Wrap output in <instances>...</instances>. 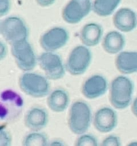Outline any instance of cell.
I'll use <instances>...</instances> for the list:
<instances>
[{
  "label": "cell",
  "instance_id": "7402d4cb",
  "mask_svg": "<svg viewBox=\"0 0 137 146\" xmlns=\"http://www.w3.org/2000/svg\"><path fill=\"white\" fill-rule=\"evenodd\" d=\"M11 143V134L4 125H1L0 130V146H9Z\"/></svg>",
  "mask_w": 137,
  "mask_h": 146
},
{
  "label": "cell",
  "instance_id": "4fadbf2b",
  "mask_svg": "<svg viewBox=\"0 0 137 146\" xmlns=\"http://www.w3.org/2000/svg\"><path fill=\"white\" fill-rule=\"evenodd\" d=\"M49 123V113L45 108L34 106L30 108L24 116V124L31 131H40Z\"/></svg>",
  "mask_w": 137,
  "mask_h": 146
},
{
  "label": "cell",
  "instance_id": "3957f363",
  "mask_svg": "<svg viewBox=\"0 0 137 146\" xmlns=\"http://www.w3.org/2000/svg\"><path fill=\"white\" fill-rule=\"evenodd\" d=\"M134 84L127 77L119 76L114 78L110 86V102L116 109H124L132 99Z\"/></svg>",
  "mask_w": 137,
  "mask_h": 146
},
{
  "label": "cell",
  "instance_id": "603a6c76",
  "mask_svg": "<svg viewBox=\"0 0 137 146\" xmlns=\"http://www.w3.org/2000/svg\"><path fill=\"white\" fill-rule=\"evenodd\" d=\"M121 145L120 138L114 135H111L106 137L101 143V145L103 146H119Z\"/></svg>",
  "mask_w": 137,
  "mask_h": 146
},
{
  "label": "cell",
  "instance_id": "8fae6325",
  "mask_svg": "<svg viewBox=\"0 0 137 146\" xmlns=\"http://www.w3.org/2000/svg\"><path fill=\"white\" fill-rule=\"evenodd\" d=\"M93 123L100 133H107L112 131L118 123V116L114 110L108 107H103L95 113Z\"/></svg>",
  "mask_w": 137,
  "mask_h": 146
},
{
  "label": "cell",
  "instance_id": "30bf717a",
  "mask_svg": "<svg viewBox=\"0 0 137 146\" xmlns=\"http://www.w3.org/2000/svg\"><path fill=\"white\" fill-rule=\"evenodd\" d=\"M69 39V34L62 27H54L48 30L39 40L41 48L45 51L54 52L64 47Z\"/></svg>",
  "mask_w": 137,
  "mask_h": 146
},
{
  "label": "cell",
  "instance_id": "9a60e30c",
  "mask_svg": "<svg viewBox=\"0 0 137 146\" xmlns=\"http://www.w3.org/2000/svg\"><path fill=\"white\" fill-rule=\"evenodd\" d=\"M70 102L69 94L63 88H57L48 95L47 105L54 113H61L67 109Z\"/></svg>",
  "mask_w": 137,
  "mask_h": 146
},
{
  "label": "cell",
  "instance_id": "9c48e42d",
  "mask_svg": "<svg viewBox=\"0 0 137 146\" xmlns=\"http://www.w3.org/2000/svg\"><path fill=\"white\" fill-rule=\"evenodd\" d=\"M92 9L90 0H70L62 11V18L68 24L80 22Z\"/></svg>",
  "mask_w": 137,
  "mask_h": 146
},
{
  "label": "cell",
  "instance_id": "277c9868",
  "mask_svg": "<svg viewBox=\"0 0 137 146\" xmlns=\"http://www.w3.org/2000/svg\"><path fill=\"white\" fill-rule=\"evenodd\" d=\"M0 34L7 43L12 45L28 38L29 30L24 20L19 17H9L0 22Z\"/></svg>",
  "mask_w": 137,
  "mask_h": 146
},
{
  "label": "cell",
  "instance_id": "5bb4252c",
  "mask_svg": "<svg viewBox=\"0 0 137 146\" xmlns=\"http://www.w3.org/2000/svg\"><path fill=\"white\" fill-rule=\"evenodd\" d=\"M114 25L122 32H129L136 28L137 17L131 9L121 8L116 12L113 18Z\"/></svg>",
  "mask_w": 137,
  "mask_h": 146
},
{
  "label": "cell",
  "instance_id": "ac0fdd59",
  "mask_svg": "<svg viewBox=\"0 0 137 146\" xmlns=\"http://www.w3.org/2000/svg\"><path fill=\"white\" fill-rule=\"evenodd\" d=\"M124 36L120 32L111 31L104 36L102 46L106 52L110 54H116L121 52L125 46Z\"/></svg>",
  "mask_w": 137,
  "mask_h": 146
},
{
  "label": "cell",
  "instance_id": "ffe728a7",
  "mask_svg": "<svg viewBox=\"0 0 137 146\" xmlns=\"http://www.w3.org/2000/svg\"><path fill=\"white\" fill-rule=\"evenodd\" d=\"M49 144L47 135L40 131H31L22 140V145L24 146H47Z\"/></svg>",
  "mask_w": 137,
  "mask_h": 146
},
{
  "label": "cell",
  "instance_id": "7c38bea8",
  "mask_svg": "<svg viewBox=\"0 0 137 146\" xmlns=\"http://www.w3.org/2000/svg\"><path fill=\"white\" fill-rule=\"evenodd\" d=\"M108 90V82L101 75H94L86 80L81 88V92L88 99H95L102 96Z\"/></svg>",
  "mask_w": 137,
  "mask_h": 146
},
{
  "label": "cell",
  "instance_id": "d6986e66",
  "mask_svg": "<svg viewBox=\"0 0 137 146\" xmlns=\"http://www.w3.org/2000/svg\"><path fill=\"white\" fill-rule=\"evenodd\" d=\"M120 2L121 0H94L92 10L99 17H108L114 13Z\"/></svg>",
  "mask_w": 137,
  "mask_h": 146
},
{
  "label": "cell",
  "instance_id": "6da1fadb",
  "mask_svg": "<svg viewBox=\"0 0 137 146\" xmlns=\"http://www.w3.org/2000/svg\"><path fill=\"white\" fill-rule=\"evenodd\" d=\"M92 122V113L89 105L82 101H77L71 105L68 116V125L71 132L76 135L88 131Z\"/></svg>",
  "mask_w": 137,
  "mask_h": 146
},
{
  "label": "cell",
  "instance_id": "52a82bcc",
  "mask_svg": "<svg viewBox=\"0 0 137 146\" xmlns=\"http://www.w3.org/2000/svg\"><path fill=\"white\" fill-rule=\"evenodd\" d=\"M92 60V54L86 46H78L73 48L66 62V70L73 76L84 74Z\"/></svg>",
  "mask_w": 137,
  "mask_h": 146
},
{
  "label": "cell",
  "instance_id": "5b68a950",
  "mask_svg": "<svg viewBox=\"0 0 137 146\" xmlns=\"http://www.w3.org/2000/svg\"><path fill=\"white\" fill-rule=\"evenodd\" d=\"M11 46V54L18 68L24 72L32 71L38 63V58L31 44L26 39Z\"/></svg>",
  "mask_w": 137,
  "mask_h": 146
},
{
  "label": "cell",
  "instance_id": "8992f818",
  "mask_svg": "<svg viewBox=\"0 0 137 146\" xmlns=\"http://www.w3.org/2000/svg\"><path fill=\"white\" fill-rule=\"evenodd\" d=\"M1 119L13 121L18 118L24 107V100L19 94L12 90H5L1 96Z\"/></svg>",
  "mask_w": 137,
  "mask_h": 146
},
{
  "label": "cell",
  "instance_id": "7a4b0ae2",
  "mask_svg": "<svg viewBox=\"0 0 137 146\" xmlns=\"http://www.w3.org/2000/svg\"><path fill=\"white\" fill-rule=\"evenodd\" d=\"M21 91L33 98H44L50 94V84L47 76L37 73H24L19 79Z\"/></svg>",
  "mask_w": 137,
  "mask_h": 146
},
{
  "label": "cell",
  "instance_id": "cb8c5ba5",
  "mask_svg": "<svg viewBox=\"0 0 137 146\" xmlns=\"http://www.w3.org/2000/svg\"><path fill=\"white\" fill-rule=\"evenodd\" d=\"M11 8L10 0H0V17L7 15Z\"/></svg>",
  "mask_w": 137,
  "mask_h": 146
},
{
  "label": "cell",
  "instance_id": "484cf974",
  "mask_svg": "<svg viewBox=\"0 0 137 146\" xmlns=\"http://www.w3.org/2000/svg\"><path fill=\"white\" fill-rule=\"evenodd\" d=\"M0 48H1V51H0V54L1 55H0V56H1V59L2 60L7 56V46L4 45V43L3 41H1Z\"/></svg>",
  "mask_w": 137,
  "mask_h": 146
},
{
  "label": "cell",
  "instance_id": "4316f807",
  "mask_svg": "<svg viewBox=\"0 0 137 146\" xmlns=\"http://www.w3.org/2000/svg\"><path fill=\"white\" fill-rule=\"evenodd\" d=\"M131 110H132L133 113H134V115L137 118V98H136L134 101V102H133Z\"/></svg>",
  "mask_w": 137,
  "mask_h": 146
},
{
  "label": "cell",
  "instance_id": "ba28073f",
  "mask_svg": "<svg viewBox=\"0 0 137 146\" xmlns=\"http://www.w3.org/2000/svg\"><path fill=\"white\" fill-rule=\"evenodd\" d=\"M38 64L49 80H59L65 75L66 66L61 58L52 51H45L38 57Z\"/></svg>",
  "mask_w": 137,
  "mask_h": 146
},
{
  "label": "cell",
  "instance_id": "e0dca14e",
  "mask_svg": "<svg viewBox=\"0 0 137 146\" xmlns=\"http://www.w3.org/2000/svg\"><path fill=\"white\" fill-rule=\"evenodd\" d=\"M116 66L118 71L124 74L137 72V52L124 51L120 52L116 58Z\"/></svg>",
  "mask_w": 137,
  "mask_h": 146
},
{
  "label": "cell",
  "instance_id": "44dd1931",
  "mask_svg": "<svg viewBox=\"0 0 137 146\" xmlns=\"http://www.w3.org/2000/svg\"><path fill=\"white\" fill-rule=\"evenodd\" d=\"M98 140L92 134L85 133L79 135L75 143L76 146H97Z\"/></svg>",
  "mask_w": 137,
  "mask_h": 146
},
{
  "label": "cell",
  "instance_id": "2e32d148",
  "mask_svg": "<svg viewBox=\"0 0 137 146\" xmlns=\"http://www.w3.org/2000/svg\"><path fill=\"white\" fill-rule=\"evenodd\" d=\"M103 35V29L96 23L86 24L80 32V39L86 46H95L99 44Z\"/></svg>",
  "mask_w": 137,
  "mask_h": 146
},
{
  "label": "cell",
  "instance_id": "d4e9b609",
  "mask_svg": "<svg viewBox=\"0 0 137 146\" xmlns=\"http://www.w3.org/2000/svg\"><path fill=\"white\" fill-rule=\"evenodd\" d=\"M55 1L56 0H36V2L40 7H47L54 4Z\"/></svg>",
  "mask_w": 137,
  "mask_h": 146
}]
</instances>
